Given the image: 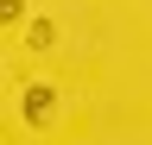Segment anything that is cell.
I'll return each instance as SVG.
<instances>
[{
  "label": "cell",
  "instance_id": "1",
  "mask_svg": "<svg viewBox=\"0 0 152 145\" xmlns=\"http://www.w3.org/2000/svg\"><path fill=\"white\" fill-rule=\"evenodd\" d=\"M51 114H57V95H51L45 82H32V88H26V120H38V126H45Z\"/></svg>",
  "mask_w": 152,
  "mask_h": 145
}]
</instances>
